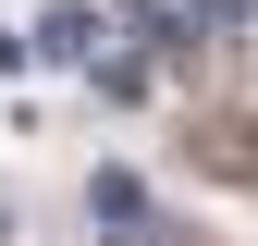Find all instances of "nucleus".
I'll list each match as a JSON object with an SVG mask.
<instances>
[{
	"mask_svg": "<svg viewBox=\"0 0 258 246\" xmlns=\"http://www.w3.org/2000/svg\"><path fill=\"white\" fill-rule=\"evenodd\" d=\"M25 49H37L49 74H99V13H49L37 37H25Z\"/></svg>",
	"mask_w": 258,
	"mask_h": 246,
	"instance_id": "1",
	"label": "nucleus"
},
{
	"mask_svg": "<svg viewBox=\"0 0 258 246\" xmlns=\"http://www.w3.org/2000/svg\"><path fill=\"white\" fill-rule=\"evenodd\" d=\"M99 99H148V49H99Z\"/></svg>",
	"mask_w": 258,
	"mask_h": 246,
	"instance_id": "2",
	"label": "nucleus"
},
{
	"mask_svg": "<svg viewBox=\"0 0 258 246\" xmlns=\"http://www.w3.org/2000/svg\"><path fill=\"white\" fill-rule=\"evenodd\" d=\"M197 160H209V172H258V136H234V123H209V136H197Z\"/></svg>",
	"mask_w": 258,
	"mask_h": 246,
	"instance_id": "3",
	"label": "nucleus"
},
{
	"mask_svg": "<svg viewBox=\"0 0 258 246\" xmlns=\"http://www.w3.org/2000/svg\"><path fill=\"white\" fill-rule=\"evenodd\" d=\"M99 222H148V184L136 172H99Z\"/></svg>",
	"mask_w": 258,
	"mask_h": 246,
	"instance_id": "4",
	"label": "nucleus"
},
{
	"mask_svg": "<svg viewBox=\"0 0 258 246\" xmlns=\"http://www.w3.org/2000/svg\"><path fill=\"white\" fill-rule=\"evenodd\" d=\"M111 246H172V234H160V222H111Z\"/></svg>",
	"mask_w": 258,
	"mask_h": 246,
	"instance_id": "5",
	"label": "nucleus"
},
{
	"mask_svg": "<svg viewBox=\"0 0 258 246\" xmlns=\"http://www.w3.org/2000/svg\"><path fill=\"white\" fill-rule=\"evenodd\" d=\"M209 25H258V0H209Z\"/></svg>",
	"mask_w": 258,
	"mask_h": 246,
	"instance_id": "6",
	"label": "nucleus"
},
{
	"mask_svg": "<svg viewBox=\"0 0 258 246\" xmlns=\"http://www.w3.org/2000/svg\"><path fill=\"white\" fill-rule=\"evenodd\" d=\"M0 61H25V37H13V25H0Z\"/></svg>",
	"mask_w": 258,
	"mask_h": 246,
	"instance_id": "7",
	"label": "nucleus"
},
{
	"mask_svg": "<svg viewBox=\"0 0 258 246\" xmlns=\"http://www.w3.org/2000/svg\"><path fill=\"white\" fill-rule=\"evenodd\" d=\"M0 246H13V209H0Z\"/></svg>",
	"mask_w": 258,
	"mask_h": 246,
	"instance_id": "8",
	"label": "nucleus"
}]
</instances>
